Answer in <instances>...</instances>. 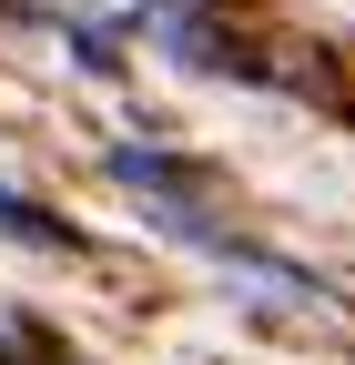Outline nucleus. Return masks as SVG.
Wrapping results in <instances>:
<instances>
[{
    "label": "nucleus",
    "mask_w": 355,
    "mask_h": 365,
    "mask_svg": "<svg viewBox=\"0 0 355 365\" xmlns=\"http://www.w3.org/2000/svg\"><path fill=\"white\" fill-rule=\"evenodd\" d=\"M0 234H11V244H41V254H51V244L71 254V223H51L31 193H0Z\"/></svg>",
    "instance_id": "obj_1"
},
{
    "label": "nucleus",
    "mask_w": 355,
    "mask_h": 365,
    "mask_svg": "<svg viewBox=\"0 0 355 365\" xmlns=\"http://www.w3.org/2000/svg\"><path fill=\"white\" fill-rule=\"evenodd\" d=\"M61 41H71L81 71H122V31L112 21H61Z\"/></svg>",
    "instance_id": "obj_2"
},
{
    "label": "nucleus",
    "mask_w": 355,
    "mask_h": 365,
    "mask_svg": "<svg viewBox=\"0 0 355 365\" xmlns=\"http://www.w3.org/2000/svg\"><path fill=\"white\" fill-rule=\"evenodd\" d=\"M0 21H51V11H41V0H0Z\"/></svg>",
    "instance_id": "obj_3"
}]
</instances>
